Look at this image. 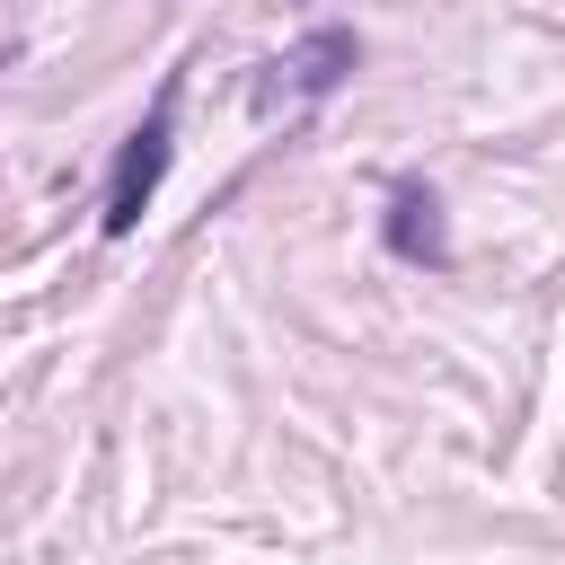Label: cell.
<instances>
[{"mask_svg":"<svg viewBox=\"0 0 565 565\" xmlns=\"http://www.w3.org/2000/svg\"><path fill=\"white\" fill-rule=\"evenodd\" d=\"M353 71H362V35H353V26H309L300 44H282V53L247 79V106H256V115H300V106L335 97Z\"/></svg>","mask_w":565,"mask_h":565,"instance_id":"2","label":"cell"},{"mask_svg":"<svg viewBox=\"0 0 565 565\" xmlns=\"http://www.w3.org/2000/svg\"><path fill=\"white\" fill-rule=\"evenodd\" d=\"M177 97H185V79L168 71L159 97H150V115L124 132V150H115V168H106V203H97V230H106V238H132V230H141V212H150V194H159V177H168V159H177Z\"/></svg>","mask_w":565,"mask_h":565,"instance_id":"1","label":"cell"},{"mask_svg":"<svg viewBox=\"0 0 565 565\" xmlns=\"http://www.w3.org/2000/svg\"><path fill=\"white\" fill-rule=\"evenodd\" d=\"M380 238H388V256H406V265H450L441 194H433V185H397V194H388V221H380Z\"/></svg>","mask_w":565,"mask_h":565,"instance_id":"3","label":"cell"}]
</instances>
